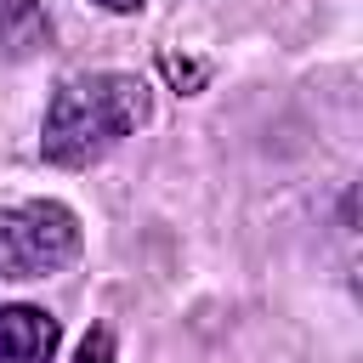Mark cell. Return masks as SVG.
I'll list each match as a JSON object with an SVG mask.
<instances>
[{"label":"cell","instance_id":"277c9868","mask_svg":"<svg viewBox=\"0 0 363 363\" xmlns=\"http://www.w3.org/2000/svg\"><path fill=\"white\" fill-rule=\"evenodd\" d=\"M51 40V23H45V6L40 0H0V45L28 57Z\"/></svg>","mask_w":363,"mask_h":363},{"label":"cell","instance_id":"8992f818","mask_svg":"<svg viewBox=\"0 0 363 363\" xmlns=\"http://www.w3.org/2000/svg\"><path fill=\"white\" fill-rule=\"evenodd\" d=\"M96 6H102V11H142L147 0H96Z\"/></svg>","mask_w":363,"mask_h":363},{"label":"cell","instance_id":"6da1fadb","mask_svg":"<svg viewBox=\"0 0 363 363\" xmlns=\"http://www.w3.org/2000/svg\"><path fill=\"white\" fill-rule=\"evenodd\" d=\"M142 119H147V85L136 74H79L51 96L40 153L74 170L119 147Z\"/></svg>","mask_w":363,"mask_h":363},{"label":"cell","instance_id":"7a4b0ae2","mask_svg":"<svg viewBox=\"0 0 363 363\" xmlns=\"http://www.w3.org/2000/svg\"><path fill=\"white\" fill-rule=\"evenodd\" d=\"M79 255V221L57 199L0 210V278H51Z\"/></svg>","mask_w":363,"mask_h":363},{"label":"cell","instance_id":"3957f363","mask_svg":"<svg viewBox=\"0 0 363 363\" xmlns=\"http://www.w3.org/2000/svg\"><path fill=\"white\" fill-rule=\"evenodd\" d=\"M57 318L40 306H0V363H51Z\"/></svg>","mask_w":363,"mask_h":363},{"label":"cell","instance_id":"5b68a950","mask_svg":"<svg viewBox=\"0 0 363 363\" xmlns=\"http://www.w3.org/2000/svg\"><path fill=\"white\" fill-rule=\"evenodd\" d=\"M68 363H113V335H108V329H91Z\"/></svg>","mask_w":363,"mask_h":363}]
</instances>
